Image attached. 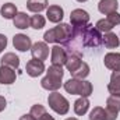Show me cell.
Instances as JSON below:
<instances>
[{"mask_svg": "<svg viewBox=\"0 0 120 120\" xmlns=\"http://www.w3.org/2000/svg\"><path fill=\"white\" fill-rule=\"evenodd\" d=\"M63 75H64V71H63V66H56V64H52L48 71H46V75L41 80V85L42 88L46 91H57L61 87V80H63Z\"/></svg>", "mask_w": 120, "mask_h": 120, "instance_id": "6da1fadb", "label": "cell"}, {"mask_svg": "<svg viewBox=\"0 0 120 120\" xmlns=\"http://www.w3.org/2000/svg\"><path fill=\"white\" fill-rule=\"evenodd\" d=\"M71 32H73V25L66 24V22H60L57 27L46 31L45 35H43V39H45L46 43H60V45H63L70 38Z\"/></svg>", "mask_w": 120, "mask_h": 120, "instance_id": "7a4b0ae2", "label": "cell"}, {"mask_svg": "<svg viewBox=\"0 0 120 120\" xmlns=\"http://www.w3.org/2000/svg\"><path fill=\"white\" fill-rule=\"evenodd\" d=\"M64 90L71 95H80L88 98L92 95V84L87 80H77V78H70L68 81L64 82Z\"/></svg>", "mask_w": 120, "mask_h": 120, "instance_id": "3957f363", "label": "cell"}, {"mask_svg": "<svg viewBox=\"0 0 120 120\" xmlns=\"http://www.w3.org/2000/svg\"><path fill=\"white\" fill-rule=\"evenodd\" d=\"M81 35H82V41H84V46L85 48H99L102 43V35L101 32L96 30V27L87 24L84 27H81Z\"/></svg>", "mask_w": 120, "mask_h": 120, "instance_id": "277c9868", "label": "cell"}, {"mask_svg": "<svg viewBox=\"0 0 120 120\" xmlns=\"http://www.w3.org/2000/svg\"><path fill=\"white\" fill-rule=\"evenodd\" d=\"M48 103H49V108L56 112L57 115H67L68 110H70V103L68 101L60 95L57 91H53L52 94H49L48 96Z\"/></svg>", "mask_w": 120, "mask_h": 120, "instance_id": "5b68a950", "label": "cell"}, {"mask_svg": "<svg viewBox=\"0 0 120 120\" xmlns=\"http://www.w3.org/2000/svg\"><path fill=\"white\" fill-rule=\"evenodd\" d=\"M70 22L73 27H84L90 22V14L82 8H75L70 14Z\"/></svg>", "mask_w": 120, "mask_h": 120, "instance_id": "8992f818", "label": "cell"}, {"mask_svg": "<svg viewBox=\"0 0 120 120\" xmlns=\"http://www.w3.org/2000/svg\"><path fill=\"white\" fill-rule=\"evenodd\" d=\"M25 71L27 74L35 78V77H39L43 71H45V63L42 60L38 59H31L27 61V66H25Z\"/></svg>", "mask_w": 120, "mask_h": 120, "instance_id": "52a82bcc", "label": "cell"}, {"mask_svg": "<svg viewBox=\"0 0 120 120\" xmlns=\"http://www.w3.org/2000/svg\"><path fill=\"white\" fill-rule=\"evenodd\" d=\"M67 57H68V55H67V52L64 50L63 46H60V45H55V46L52 48V52H50V60H52V64H56V66H64Z\"/></svg>", "mask_w": 120, "mask_h": 120, "instance_id": "ba28073f", "label": "cell"}, {"mask_svg": "<svg viewBox=\"0 0 120 120\" xmlns=\"http://www.w3.org/2000/svg\"><path fill=\"white\" fill-rule=\"evenodd\" d=\"M31 53H32V59H38L43 61L49 56V46L46 45V42H36L32 45Z\"/></svg>", "mask_w": 120, "mask_h": 120, "instance_id": "9c48e42d", "label": "cell"}, {"mask_svg": "<svg viewBox=\"0 0 120 120\" xmlns=\"http://www.w3.org/2000/svg\"><path fill=\"white\" fill-rule=\"evenodd\" d=\"M13 45L17 50L20 52H27L32 48V42H31V38L24 35V34H17L14 35L13 38Z\"/></svg>", "mask_w": 120, "mask_h": 120, "instance_id": "30bf717a", "label": "cell"}, {"mask_svg": "<svg viewBox=\"0 0 120 120\" xmlns=\"http://www.w3.org/2000/svg\"><path fill=\"white\" fill-rule=\"evenodd\" d=\"M63 15H64V11H63V8H61L60 6L53 4V6H49V7L46 8V17H48V20H49L50 22H53V24L61 22Z\"/></svg>", "mask_w": 120, "mask_h": 120, "instance_id": "8fae6325", "label": "cell"}, {"mask_svg": "<svg viewBox=\"0 0 120 120\" xmlns=\"http://www.w3.org/2000/svg\"><path fill=\"white\" fill-rule=\"evenodd\" d=\"M15 71L10 67L6 66H0V84L3 85H10L13 82H15Z\"/></svg>", "mask_w": 120, "mask_h": 120, "instance_id": "7c38bea8", "label": "cell"}, {"mask_svg": "<svg viewBox=\"0 0 120 120\" xmlns=\"http://www.w3.org/2000/svg\"><path fill=\"white\" fill-rule=\"evenodd\" d=\"M103 63H105V66L109 70H112V71H120V53L110 52V53L105 55Z\"/></svg>", "mask_w": 120, "mask_h": 120, "instance_id": "4fadbf2b", "label": "cell"}, {"mask_svg": "<svg viewBox=\"0 0 120 120\" xmlns=\"http://www.w3.org/2000/svg\"><path fill=\"white\" fill-rule=\"evenodd\" d=\"M117 7H119L117 0H101L98 3V10L102 14H106V15H109L112 13H116Z\"/></svg>", "mask_w": 120, "mask_h": 120, "instance_id": "5bb4252c", "label": "cell"}, {"mask_svg": "<svg viewBox=\"0 0 120 120\" xmlns=\"http://www.w3.org/2000/svg\"><path fill=\"white\" fill-rule=\"evenodd\" d=\"M0 63H1V66L10 67V68H13V70H17V68L20 67V59H18V56H17L15 53H11V52L6 53V55L1 57Z\"/></svg>", "mask_w": 120, "mask_h": 120, "instance_id": "9a60e30c", "label": "cell"}, {"mask_svg": "<svg viewBox=\"0 0 120 120\" xmlns=\"http://www.w3.org/2000/svg\"><path fill=\"white\" fill-rule=\"evenodd\" d=\"M102 43L108 49H116V48H119V45H120V39L116 34H113L110 31V32H106L102 36Z\"/></svg>", "mask_w": 120, "mask_h": 120, "instance_id": "2e32d148", "label": "cell"}, {"mask_svg": "<svg viewBox=\"0 0 120 120\" xmlns=\"http://www.w3.org/2000/svg\"><path fill=\"white\" fill-rule=\"evenodd\" d=\"M48 6H49L48 0H27V8L35 14H39L41 11L46 10Z\"/></svg>", "mask_w": 120, "mask_h": 120, "instance_id": "e0dca14e", "label": "cell"}, {"mask_svg": "<svg viewBox=\"0 0 120 120\" xmlns=\"http://www.w3.org/2000/svg\"><path fill=\"white\" fill-rule=\"evenodd\" d=\"M108 91L112 95L120 96V71H113L110 75V82L108 84Z\"/></svg>", "mask_w": 120, "mask_h": 120, "instance_id": "ac0fdd59", "label": "cell"}, {"mask_svg": "<svg viewBox=\"0 0 120 120\" xmlns=\"http://www.w3.org/2000/svg\"><path fill=\"white\" fill-rule=\"evenodd\" d=\"M88 109H90V101H88V98L81 96V98H78L74 102V112H75V115L82 116V115H85L88 112Z\"/></svg>", "mask_w": 120, "mask_h": 120, "instance_id": "d6986e66", "label": "cell"}, {"mask_svg": "<svg viewBox=\"0 0 120 120\" xmlns=\"http://www.w3.org/2000/svg\"><path fill=\"white\" fill-rule=\"evenodd\" d=\"M13 22H14V27L18 28V30H27L30 25V17L27 15V13H17L15 17L13 18Z\"/></svg>", "mask_w": 120, "mask_h": 120, "instance_id": "ffe728a7", "label": "cell"}, {"mask_svg": "<svg viewBox=\"0 0 120 120\" xmlns=\"http://www.w3.org/2000/svg\"><path fill=\"white\" fill-rule=\"evenodd\" d=\"M17 13H18V11H17V7H15V4H13V3H6V4H3L1 8H0V14H1V17L6 18V20H13Z\"/></svg>", "mask_w": 120, "mask_h": 120, "instance_id": "44dd1931", "label": "cell"}, {"mask_svg": "<svg viewBox=\"0 0 120 120\" xmlns=\"http://www.w3.org/2000/svg\"><path fill=\"white\" fill-rule=\"evenodd\" d=\"M90 66L85 63V61H82L81 64H80V67L75 70V71H73V73H70L71 74V77L73 78H77V80H85L88 75H90Z\"/></svg>", "mask_w": 120, "mask_h": 120, "instance_id": "7402d4cb", "label": "cell"}, {"mask_svg": "<svg viewBox=\"0 0 120 120\" xmlns=\"http://www.w3.org/2000/svg\"><path fill=\"white\" fill-rule=\"evenodd\" d=\"M82 63V60H81V56H77V55H68V57L66 60V68L70 71V73H73V71H75L78 67H80V64Z\"/></svg>", "mask_w": 120, "mask_h": 120, "instance_id": "603a6c76", "label": "cell"}, {"mask_svg": "<svg viewBox=\"0 0 120 120\" xmlns=\"http://www.w3.org/2000/svg\"><path fill=\"white\" fill-rule=\"evenodd\" d=\"M45 22H46V20L41 14H35V15H32L30 18V25L34 30H42L45 27Z\"/></svg>", "mask_w": 120, "mask_h": 120, "instance_id": "cb8c5ba5", "label": "cell"}, {"mask_svg": "<svg viewBox=\"0 0 120 120\" xmlns=\"http://www.w3.org/2000/svg\"><path fill=\"white\" fill-rule=\"evenodd\" d=\"M96 30L99 31V32H103V34H106V32H110V31L115 28V25L112 24V22H109L108 21V18H105V20H99L98 22H96Z\"/></svg>", "mask_w": 120, "mask_h": 120, "instance_id": "d4e9b609", "label": "cell"}, {"mask_svg": "<svg viewBox=\"0 0 120 120\" xmlns=\"http://www.w3.org/2000/svg\"><path fill=\"white\" fill-rule=\"evenodd\" d=\"M106 108L113 109L116 112H120V96H117V95H110L106 99Z\"/></svg>", "mask_w": 120, "mask_h": 120, "instance_id": "484cf974", "label": "cell"}, {"mask_svg": "<svg viewBox=\"0 0 120 120\" xmlns=\"http://www.w3.org/2000/svg\"><path fill=\"white\" fill-rule=\"evenodd\" d=\"M46 113V109H45V106H42V105H39V103H36V105H34L32 108H31L30 110V115L34 117L35 120H39L43 115Z\"/></svg>", "mask_w": 120, "mask_h": 120, "instance_id": "4316f807", "label": "cell"}, {"mask_svg": "<svg viewBox=\"0 0 120 120\" xmlns=\"http://www.w3.org/2000/svg\"><path fill=\"white\" fill-rule=\"evenodd\" d=\"M90 120H105V109L101 106H95L90 113Z\"/></svg>", "mask_w": 120, "mask_h": 120, "instance_id": "83f0119b", "label": "cell"}, {"mask_svg": "<svg viewBox=\"0 0 120 120\" xmlns=\"http://www.w3.org/2000/svg\"><path fill=\"white\" fill-rule=\"evenodd\" d=\"M117 115H119V112H116L113 109H109V108L105 109V120H116Z\"/></svg>", "mask_w": 120, "mask_h": 120, "instance_id": "f1b7e54d", "label": "cell"}, {"mask_svg": "<svg viewBox=\"0 0 120 120\" xmlns=\"http://www.w3.org/2000/svg\"><path fill=\"white\" fill-rule=\"evenodd\" d=\"M106 18H108V21H109V22H112L115 27L120 24V14L117 13V11H116V13H112V14H109Z\"/></svg>", "mask_w": 120, "mask_h": 120, "instance_id": "f546056e", "label": "cell"}, {"mask_svg": "<svg viewBox=\"0 0 120 120\" xmlns=\"http://www.w3.org/2000/svg\"><path fill=\"white\" fill-rule=\"evenodd\" d=\"M6 46H7V38H6V35L0 34V53L6 49Z\"/></svg>", "mask_w": 120, "mask_h": 120, "instance_id": "4dcf8cb0", "label": "cell"}, {"mask_svg": "<svg viewBox=\"0 0 120 120\" xmlns=\"http://www.w3.org/2000/svg\"><path fill=\"white\" fill-rule=\"evenodd\" d=\"M6 106H7V102H6V98L0 95V112H3V110L6 109Z\"/></svg>", "mask_w": 120, "mask_h": 120, "instance_id": "1f68e13d", "label": "cell"}, {"mask_svg": "<svg viewBox=\"0 0 120 120\" xmlns=\"http://www.w3.org/2000/svg\"><path fill=\"white\" fill-rule=\"evenodd\" d=\"M39 120H55V119H53V116H50V115L46 112V113H45V115H43V116H42Z\"/></svg>", "mask_w": 120, "mask_h": 120, "instance_id": "d6a6232c", "label": "cell"}, {"mask_svg": "<svg viewBox=\"0 0 120 120\" xmlns=\"http://www.w3.org/2000/svg\"><path fill=\"white\" fill-rule=\"evenodd\" d=\"M20 120H35V119H34L31 115H24V116H21V117H20Z\"/></svg>", "mask_w": 120, "mask_h": 120, "instance_id": "836d02e7", "label": "cell"}, {"mask_svg": "<svg viewBox=\"0 0 120 120\" xmlns=\"http://www.w3.org/2000/svg\"><path fill=\"white\" fill-rule=\"evenodd\" d=\"M66 120H78V119H75V117H68V119H66Z\"/></svg>", "mask_w": 120, "mask_h": 120, "instance_id": "e575fe53", "label": "cell"}, {"mask_svg": "<svg viewBox=\"0 0 120 120\" xmlns=\"http://www.w3.org/2000/svg\"><path fill=\"white\" fill-rule=\"evenodd\" d=\"M78 3H84V1H88V0H77Z\"/></svg>", "mask_w": 120, "mask_h": 120, "instance_id": "d590c367", "label": "cell"}]
</instances>
